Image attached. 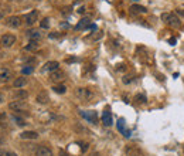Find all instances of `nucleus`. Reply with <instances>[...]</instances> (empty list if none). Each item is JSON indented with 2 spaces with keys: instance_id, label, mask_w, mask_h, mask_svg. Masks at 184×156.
<instances>
[{
  "instance_id": "21",
  "label": "nucleus",
  "mask_w": 184,
  "mask_h": 156,
  "mask_svg": "<svg viewBox=\"0 0 184 156\" xmlns=\"http://www.w3.org/2000/svg\"><path fill=\"white\" fill-rule=\"evenodd\" d=\"M26 84H27V78H24V77L16 78V81H14V87H16V88H22V87H24Z\"/></svg>"
},
{
  "instance_id": "15",
  "label": "nucleus",
  "mask_w": 184,
  "mask_h": 156,
  "mask_svg": "<svg viewBox=\"0 0 184 156\" xmlns=\"http://www.w3.org/2000/svg\"><path fill=\"white\" fill-rule=\"evenodd\" d=\"M129 10H130V13H133V14H143V13L147 12L146 7L140 6V4H132Z\"/></svg>"
},
{
  "instance_id": "34",
  "label": "nucleus",
  "mask_w": 184,
  "mask_h": 156,
  "mask_svg": "<svg viewBox=\"0 0 184 156\" xmlns=\"http://www.w3.org/2000/svg\"><path fill=\"white\" fill-rule=\"evenodd\" d=\"M62 13H64V14H68V13H71V7H65V9L62 10Z\"/></svg>"
},
{
  "instance_id": "13",
  "label": "nucleus",
  "mask_w": 184,
  "mask_h": 156,
  "mask_svg": "<svg viewBox=\"0 0 184 156\" xmlns=\"http://www.w3.org/2000/svg\"><path fill=\"white\" fill-rule=\"evenodd\" d=\"M36 101L38 102V104H47V102L50 101V97H48V94H47L46 91H41V92H38L37 94V97H36Z\"/></svg>"
},
{
  "instance_id": "24",
  "label": "nucleus",
  "mask_w": 184,
  "mask_h": 156,
  "mask_svg": "<svg viewBox=\"0 0 184 156\" xmlns=\"http://www.w3.org/2000/svg\"><path fill=\"white\" fill-rule=\"evenodd\" d=\"M12 119L14 121V122L17 123L18 126H24V125H26V121L23 119V118H20V116H17V115H13V116H12Z\"/></svg>"
},
{
  "instance_id": "42",
  "label": "nucleus",
  "mask_w": 184,
  "mask_h": 156,
  "mask_svg": "<svg viewBox=\"0 0 184 156\" xmlns=\"http://www.w3.org/2000/svg\"><path fill=\"white\" fill-rule=\"evenodd\" d=\"M7 156H17V155H16L14 152H9V155H7Z\"/></svg>"
},
{
  "instance_id": "1",
  "label": "nucleus",
  "mask_w": 184,
  "mask_h": 156,
  "mask_svg": "<svg viewBox=\"0 0 184 156\" xmlns=\"http://www.w3.org/2000/svg\"><path fill=\"white\" fill-rule=\"evenodd\" d=\"M162 20L166 23V24H169L170 27H180L181 23H180V18L174 14V13H163L162 14Z\"/></svg>"
},
{
  "instance_id": "20",
  "label": "nucleus",
  "mask_w": 184,
  "mask_h": 156,
  "mask_svg": "<svg viewBox=\"0 0 184 156\" xmlns=\"http://www.w3.org/2000/svg\"><path fill=\"white\" fill-rule=\"evenodd\" d=\"M27 51H36V50H38V41L36 40H30V43L27 44V46L24 47Z\"/></svg>"
},
{
  "instance_id": "6",
  "label": "nucleus",
  "mask_w": 184,
  "mask_h": 156,
  "mask_svg": "<svg viewBox=\"0 0 184 156\" xmlns=\"http://www.w3.org/2000/svg\"><path fill=\"white\" fill-rule=\"evenodd\" d=\"M81 116L92 123H95L96 119H98V115H96L95 111H81Z\"/></svg>"
},
{
  "instance_id": "25",
  "label": "nucleus",
  "mask_w": 184,
  "mask_h": 156,
  "mask_svg": "<svg viewBox=\"0 0 184 156\" xmlns=\"http://www.w3.org/2000/svg\"><path fill=\"white\" fill-rule=\"evenodd\" d=\"M135 101L136 102H139V104H146L147 102V98H146V95H143V94H138L135 97Z\"/></svg>"
},
{
  "instance_id": "38",
  "label": "nucleus",
  "mask_w": 184,
  "mask_h": 156,
  "mask_svg": "<svg viewBox=\"0 0 184 156\" xmlns=\"http://www.w3.org/2000/svg\"><path fill=\"white\" fill-rule=\"evenodd\" d=\"M3 101H4V95L0 92V102H3Z\"/></svg>"
},
{
  "instance_id": "30",
  "label": "nucleus",
  "mask_w": 184,
  "mask_h": 156,
  "mask_svg": "<svg viewBox=\"0 0 184 156\" xmlns=\"http://www.w3.org/2000/svg\"><path fill=\"white\" fill-rule=\"evenodd\" d=\"M7 155H9V152H7V150L0 149V156H7Z\"/></svg>"
},
{
  "instance_id": "32",
  "label": "nucleus",
  "mask_w": 184,
  "mask_h": 156,
  "mask_svg": "<svg viewBox=\"0 0 184 156\" xmlns=\"http://www.w3.org/2000/svg\"><path fill=\"white\" fill-rule=\"evenodd\" d=\"M116 70H118V71H125V65H123V64L116 65Z\"/></svg>"
},
{
  "instance_id": "11",
  "label": "nucleus",
  "mask_w": 184,
  "mask_h": 156,
  "mask_svg": "<svg viewBox=\"0 0 184 156\" xmlns=\"http://www.w3.org/2000/svg\"><path fill=\"white\" fill-rule=\"evenodd\" d=\"M36 156H52V150L47 146H38L36 149Z\"/></svg>"
},
{
  "instance_id": "27",
  "label": "nucleus",
  "mask_w": 184,
  "mask_h": 156,
  "mask_svg": "<svg viewBox=\"0 0 184 156\" xmlns=\"http://www.w3.org/2000/svg\"><path fill=\"white\" fill-rule=\"evenodd\" d=\"M40 26H41V28H48L50 27V18L48 17L43 18V20H41V23H40Z\"/></svg>"
},
{
  "instance_id": "3",
  "label": "nucleus",
  "mask_w": 184,
  "mask_h": 156,
  "mask_svg": "<svg viewBox=\"0 0 184 156\" xmlns=\"http://www.w3.org/2000/svg\"><path fill=\"white\" fill-rule=\"evenodd\" d=\"M14 43H16V36L14 34H4V36H2V38H0V44H2L4 48L12 47Z\"/></svg>"
},
{
  "instance_id": "19",
  "label": "nucleus",
  "mask_w": 184,
  "mask_h": 156,
  "mask_svg": "<svg viewBox=\"0 0 184 156\" xmlns=\"http://www.w3.org/2000/svg\"><path fill=\"white\" fill-rule=\"evenodd\" d=\"M27 34H28V38H30V40L38 41L41 38V33H38L37 30H30V31H27Z\"/></svg>"
},
{
  "instance_id": "5",
  "label": "nucleus",
  "mask_w": 184,
  "mask_h": 156,
  "mask_svg": "<svg viewBox=\"0 0 184 156\" xmlns=\"http://www.w3.org/2000/svg\"><path fill=\"white\" fill-rule=\"evenodd\" d=\"M6 26L7 27H12V28H18L22 26V17L18 16H12L6 20Z\"/></svg>"
},
{
  "instance_id": "33",
  "label": "nucleus",
  "mask_w": 184,
  "mask_h": 156,
  "mask_svg": "<svg viewBox=\"0 0 184 156\" xmlns=\"http://www.w3.org/2000/svg\"><path fill=\"white\" fill-rule=\"evenodd\" d=\"M4 119H6V113L0 112V122H2V121H4Z\"/></svg>"
},
{
  "instance_id": "36",
  "label": "nucleus",
  "mask_w": 184,
  "mask_h": 156,
  "mask_svg": "<svg viewBox=\"0 0 184 156\" xmlns=\"http://www.w3.org/2000/svg\"><path fill=\"white\" fill-rule=\"evenodd\" d=\"M65 61H67V63H72V61H77V58H67Z\"/></svg>"
},
{
  "instance_id": "39",
  "label": "nucleus",
  "mask_w": 184,
  "mask_h": 156,
  "mask_svg": "<svg viewBox=\"0 0 184 156\" xmlns=\"http://www.w3.org/2000/svg\"><path fill=\"white\" fill-rule=\"evenodd\" d=\"M89 28H91V30H96V26L95 24H91V26H89Z\"/></svg>"
},
{
  "instance_id": "28",
  "label": "nucleus",
  "mask_w": 184,
  "mask_h": 156,
  "mask_svg": "<svg viewBox=\"0 0 184 156\" xmlns=\"http://www.w3.org/2000/svg\"><path fill=\"white\" fill-rule=\"evenodd\" d=\"M133 81V78L130 75H126V77H123V84H130Z\"/></svg>"
},
{
  "instance_id": "7",
  "label": "nucleus",
  "mask_w": 184,
  "mask_h": 156,
  "mask_svg": "<svg viewBox=\"0 0 184 156\" xmlns=\"http://www.w3.org/2000/svg\"><path fill=\"white\" fill-rule=\"evenodd\" d=\"M24 20H26V24H28V26H33L34 23L38 20V12L37 10H31L28 14H26V17H24Z\"/></svg>"
},
{
  "instance_id": "29",
  "label": "nucleus",
  "mask_w": 184,
  "mask_h": 156,
  "mask_svg": "<svg viewBox=\"0 0 184 156\" xmlns=\"http://www.w3.org/2000/svg\"><path fill=\"white\" fill-rule=\"evenodd\" d=\"M82 145V146H81V150H82V152H86V150H88V143H81Z\"/></svg>"
},
{
  "instance_id": "2",
  "label": "nucleus",
  "mask_w": 184,
  "mask_h": 156,
  "mask_svg": "<svg viewBox=\"0 0 184 156\" xmlns=\"http://www.w3.org/2000/svg\"><path fill=\"white\" fill-rule=\"evenodd\" d=\"M77 97L84 102H89L92 98H94V92L89 88H77Z\"/></svg>"
},
{
  "instance_id": "18",
  "label": "nucleus",
  "mask_w": 184,
  "mask_h": 156,
  "mask_svg": "<svg viewBox=\"0 0 184 156\" xmlns=\"http://www.w3.org/2000/svg\"><path fill=\"white\" fill-rule=\"evenodd\" d=\"M89 22H91V20H89L88 17H84V18H81L80 20V23H78L77 26H75V30H82V28H86V27H89Z\"/></svg>"
},
{
  "instance_id": "14",
  "label": "nucleus",
  "mask_w": 184,
  "mask_h": 156,
  "mask_svg": "<svg viewBox=\"0 0 184 156\" xmlns=\"http://www.w3.org/2000/svg\"><path fill=\"white\" fill-rule=\"evenodd\" d=\"M102 122H104L105 126H110L112 125V115H110L109 109H105L104 113H102Z\"/></svg>"
},
{
  "instance_id": "45",
  "label": "nucleus",
  "mask_w": 184,
  "mask_h": 156,
  "mask_svg": "<svg viewBox=\"0 0 184 156\" xmlns=\"http://www.w3.org/2000/svg\"><path fill=\"white\" fill-rule=\"evenodd\" d=\"M80 2H81V0H75V3H80Z\"/></svg>"
},
{
  "instance_id": "41",
  "label": "nucleus",
  "mask_w": 184,
  "mask_h": 156,
  "mask_svg": "<svg viewBox=\"0 0 184 156\" xmlns=\"http://www.w3.org/2000/svg\"><path fill=\"white\" fill-rule=\"evenodd\" d=\"M3 17H4V13L2 12V10H0V20H2V18H3Z\"/></svg>"
},
{
  "instance_id": "16",
  "label": "nucleus",
  "mask_w": 184,
  "mask_h": 156,
  "mask_svg": "<svg viewBox=\"0 0 184 156\" xmlns=\"http://www.w3.org/2000/svg\"><path fill=\"white\" fill-rule=\"evenodd\" d=\"M20 138L22 139H37L38 138V133L36 131H24L20 133Z\"/></svg>"
},
{
  "instance_id": "8",
  "label": "nucleus",
  "mask_w": 184,
  "mask_h": 156,
  "mask_svg": "<svg viewBox=\"0 0 184 156\" xmlns=\"http://www.w3.org/2000/svg\"><path fill=\"white\" fill-rule=\"evenodd\" d=\"M64 78H65V74L62 73V71H60V70L52 71V73L50 74V80H51L52 83H61Z\"/></svg>"
},
{
  "instance_id": "43",
  "label": "nucleus",
  "mask_w": 184,
  "mask_h": 156,
  "mask_svg": "<svg viewBox=\"0 0 184 156\" xmlns=\"http://www.w3.org/2000/svg\"><path fill=\"white\" fill-rule=\"evenodd\" d=\"M91 156H101V155H99V153L98 152H94V153H92V155Z\"/></svg>"
},
{
  "instance_id": "37",
  "label": "nucleus",
  "mask_w": 184,
  "mask_h": 156,
  "mask_svg": "<svg viewBox=\"0 0 184 156\" xmlns=\"http://www.w3.org/2000/svg\"><path fill=\"white\" fill-rule=\"evenodd\" d=\"M176 13H177V14H180V16H184V10H177Z\"/></svg>"
},
{
  "instance_id": "31",
  "label": "nucleus",
  "mask_w": 184,
  "mask_h": 156,
  "mask_svg": "<svg viewBox=\"0 0 184 156\" xmlns=\"http://www.w3.org/2000/svg\"><path fill=\"white\" fill-rule=\"evenodd\" d=\"M48 37H50V38H57V37H60V34L58 33H51Z\"/></svg>"
},
{
  "instance_id": "26",
  "label": "nucleus",
  "mask_w": 184,
  "mask_h": 156,
  "mask_svg": "<svg viewBox=\"0 0 184 156\" xmlns=\"http://www.w3.org/2000/svg\"><path fill=\"white\" fill-rule=\"evenodd\" d=\"M33 71H34V68L31 65H24L22 73H23V75H28V74H33Z\"/></svg>"
},
{
  "instance_id": "17",
  "label": "nucleus",
  "mask_w": 184,
  "mask_h": 156,
  "mask_svg": "<svg viewBox=\"0 0 184 156\" xmlns=\"http://www.w3.org/2000/svg\"><path fill=\"white\" fill-rule=\"evenodd\" d=\"M27 97L28 92L26 89H17L14 92V99H17V101H24V99H27Z\"/></svg>"
},
{
  "instance_id": "22",
  "label": "nucleus",
  "mask_w": 184,
  "mask_h": 156,
  "mask_svg": "<svg viewBox=\"0 0 184 156\" xmlns=\"http://www.w3.org/2000/svg\"><path fill=\"white\" fill-rule=\"evenodd\" d=\"M9 80V70L4 67H0V81H7Z\"/></svg>"
},
{
  "instance_id": "9",
  "label": "nucleus",
  "mask_w": 184,
  "mask_h": 156,
  "mask_svg": "<svg viewBox=\"0 0 184 156\" xmlns=\"http://www.w3.org/2000/svg\"><path fill=\"white\" fill-rule=\"evenodd\" d=\"M118 131H119L120 133L125 136V138H129V136H130V133H132V132L129 131V129H126V126H125V119H123V118H120V119L118 121Z\"/></svg>"
},
{
  "instance_id": "23",
  "label": "nucleus",
  "mask_w": 184,
  "mask_h": 156,
  "mask_svg": "<svg viewBox=\"0 0 184 156\" xmlns=\"http://www.w3.org/2000/svg\"><path fill=\"white\" fill-rule=\"evenodd\" d=\"M52 91L57 92V94H65V92H67V87L65 85H54L52 87Z\"/></svg>"
},
{
  "instance_id": "12",
  "label": "nucleus",
  "mask_w": 184,
  "mask_h": 156,
  "mask_svg": "<svg viewBox=\"0 0 184 156\" xmlns=\"http://www.w3.org/2000/svg\"><path fill=\"white\" fill-rule=\"evenodd\" d=\"M125 152H126V156H143V152L136 146H128Z\"/></svg>"
},
{
  "instance_id": "46",
  "label": "nucleus",
  "mask_w": 184,
  "mask_h": 156,
  "mask_svg": "<svg viewBox=\"0 0 184 156\" xmlns=\"http://www.w3.org/2000/svg\"><path fill=\"white\" fill-rule=\"evenodd\" d=\"M133 2H138V0H133Z\"/></svg>"
},
{
  "instance_id": "44",
  "label": "nucleus",
  "mask_w": 184,
  "mask_h": 156,
  "mask_svg": "<svg viewBox=\"0 0 184 156\" xmlns=\"http://www.w3.org/2000/svg\"><path fill=\"white\" fill-rule=\"evenodd\" d=\"M60 156H68V155H65V153H61V155H60Z\"/></svg>"
},
{
  "instance_id": "10",
  "label": "nucleus",
  "mask_w": 184,
  "mask_h": 156,
  "mask_svg": "<svg viewBox=\"0 0 184 156\" xmlns=\"http://www.w3.org/2000/svg\"><path fill=\"white\" fill-rule=\"evenodd\" d=\"M60 67V63L58 61H48L44 64L43 67V71H46V73H52V71H57Z\"/></svg>"
},
{
  "instance_id": "4",
  "label": "nucleus",
  "mask_w": 184,
  "mask_h": 156,
  "mask_svg": "<svg viewBox=\"0 0 184 156\" xmlns=\"http://www.w3.org/2000/svg\"><path fill=\"white\" fill-rule=\"evenodd\" d=\"M9 108L12 111H14V112H23V111L27 109V104H26L24 101H12L9 104Z\"/></svg>"
},
{
  "instance_id": "35",
  "label": "nucleus",
  "mask_w": 184,
  "mask_h": 156,
  "mask_svg": "<svg viewBox=\"0 0 184 156\" xmlns=\"http://www.w3.org/2000/svg\"><path fill=\"white\" fill-rule=\"evenodd\" d=\"M176 41H177V38H174V37H173V38H170V40H169V43L172 44V46H174Z\"/></svg>"
},
{
  "instance_id": "40",
  "label": "nucleus",
  "mask_w": 184,
  "mask_h": 156,
  "mask_svg": "<svg viewBox=\"0 0 184 156\" xmlns=\"http://www.w3.org/2000/svg\"><path fill=\"white\" fill-rule=\"evenodd\" d=\"M84 12H85V7H81V9L78 10V13H84Z\"/></svg>"
}]
</instances>
